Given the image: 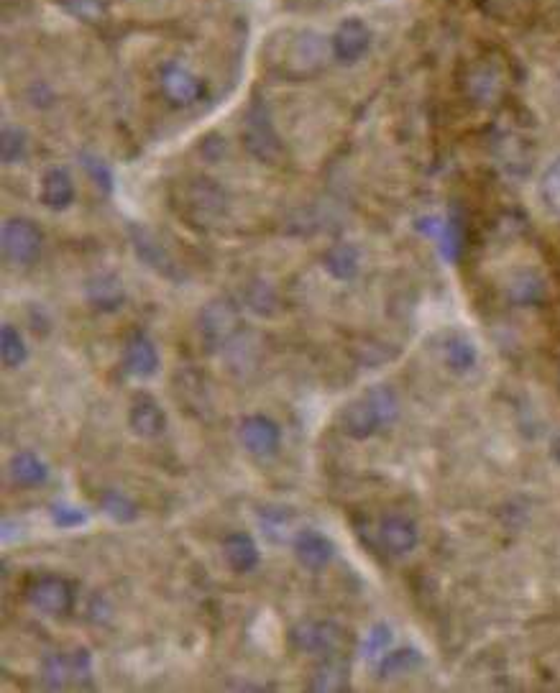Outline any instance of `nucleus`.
Here are the masks:
<instances>
[{"instance_id": "nucleus-1", "label": "nucleus", "mask_w": 560, "mask_h": 693, "mask_svg": "<svg viewBox=\"0 0 560 693\" xmlns=\"http://www.w3.org/2000/svg\"><path fill=\"white\" fill-rule=\"evenodd\" d=\"M330 57H333L330 39H325L318 31L302 29L289 31L287 41H282L279 47H274L269 62H272V67L282 77H289V80H307V77L320 75V72L328 67Z\"/></svg>"}, {"instance_id": "nucleus-2", "label": "nucleus", "mask_w": 560, "mask_h": 693, "mask_svg": "<svg viewBox=\"0 0 560 693\" xmlns=\"http://www.w3.org/2000/svg\"><path fill=\"white\" fill-rule=\"evenodd\" d=\"M174 210L179 218L187 220L197 231H208L218 226L220 218L226 215V192L210 177H190L172 192Z\"/></svg>"}, {"instance_id": "nucleus-3", "label": "nucleus", "mask_w": 560, "mask_h": 693, "mask_svg": "<svg viewBox=\"0 0 560 693\" xmlns=\"http://www.w3.org/2000/svg\"><path fill=\"white\" fill-rule=\"evenodd\" d=\"M399 415L397 394L387 387L366 389L361 397H356L351 405L343 407L338 417V428L353 440H366L379 428L389 425Z\"/></svg>"}, {"instance_id": "nucleus-4", "label": "nucleus", "mask_w": 560, "mask_h": 693, "mask_svg": "<svg viewBox=\"0 0 560 693\" xmlns=\"http://www.w3.org/2000/svg\"><path fill=\"white\" fill-rule=\"evenodd\" d=\"M243 330V315L231 300H218L208 302V305L200 310L197 315V333H200V341H203L205 351L218 353L223 348L233 346L236 338Z\"/></svg>"}, {"instance_id": "nucleus-5", "label": "nucleus", "mask_w": 560, "mask_h": 693, "mask_svg": "<svg viewBox=\"0 0 560 693\" xmlns=\"http://www.w3.org/2000/svg\"><path fill=\"white\" fill-rule=\"evenodd\" d=\"M243 146L261 164H279L284 159L282 136L277 133L272 121V113L261 100H256L246 113L243 121Z\"/></svg>"}, {"instance_id": "nucleus-6", "label": "nucleus", "mask_w": 560, "mask_h": 693, "mask_svg": "<svg viewBox=\"0 0 560 693\" xmlns=\"http://www.w3.org/2000/svg\"><path fill=\"white\" fill-rule=\"evenodd\" d=\"M24 596L36 612L47 617H62L75 607V589L67 578L54 573H36L24 584Z\"/></svg>"}, {"instance_id": "nucleus-7", "label": "nucleus", "mask_w": 560, "mask_h": 693, "mask_svg": "<svg viewBox=\"0 0 560 693\" xmlns=\"http://www.w3.org/2000/svg\"><path fill=\"white\" fill-rule=\"evenodd\" d=\"M292 645L305 655H323V658H330V655H343L346 650V630L341 624L335 622H323V619H307V622H300L289 635Z\"/></svg>"}, {"instance_id": "nucleus-8", "label": "nucleus", "mask_w": 560, "mask_h": 693, "mask_svg": "<svg viewBox=\"0 0 560 693\" xmlns=\"http://www.w3.org/2000/svg\"><path fill=\"white\" fill-rule=\"evenodd\" d=\"M44 249V233L29 218H8L3 223V254L18 266L34 264Z\"/></svg>"}, {"instance_id": "nucleus-9", "label": "nucleus", "mask_w": 560, "mask_h": 693, "mask_svg": "<svg viewBox=\"0 0 560 693\" xmlns=\"http://www.w3.org/2000/svg\"><path fill=\"white\" fill-rule=\"evenodd\" d=\"M159 87L174 108H187V105H195L197 100L205 98L203 77L195 75L190 67L179 62L164 64L162 75H159Z\"/></svg>"}, {"instance_id": "nucleus-10", "label": "nucleus", "mask_w": 560, "mask_h": 693, "mask_svg": "<svg viewBox=\"0 0 560 693\" xmlns=\"http://www.w3.org/2000/svg\"><path fill=\"white\" fill-rule=\"evenodd\" d=\"M93 673V660L87 650H75V653H57L49 655L41 668V678L47 688H64L70 681L85 683Z\"/></svg>"}, {"instance_id": "nucleus-11", "label": "nucleus", "mask_w": 560, "mask_h": 693, "mask_svg": "<svg viewBox=\"0 0 560 693\" xmlns=\"http://www.w3.org/2000/svg\"><path fill=\"white\" fill-rule=\"evenodd\" d=\"M333 57L343 64H353L364 59L371 49V29L361 18H346L330 36Z\"/></svg>"}, {"instance_id": "nucleus-12", "label": "nucleus", "mask_w": 560, "mask_h": 693, "mask_svg": "<svg viewBox=\"0 0 560 693\" xmlns=\"http://www.w3.org/2000/svg\"><path fill=\"white\" fill-rule=\"evenodd\" d=\"M238 438L251 456H274L282 445V430L269 417L249 415L238 425Z\"/></svg>"}, {"instance_id": "nucleus-13", "label": "nucleus", "mask_w": 560, "mask_h": 693, "mask_svg": "<svg viewBox=\"0 0 560 693\" xmlns=\"http://www.w3.org/2000/svg\"><path fill=\"white\" fill-rule=\"evenodd\" d=\"M128 425L139 438H159L167 430V412L151 394L141 392L131 399L128 407Z\"/></svg>"}, {"instance_id": "nucleus-14", "label": "nucleus", "mask_w": 560, "mask_h": 693, "mask_svg": "<svg viewBox=\"0 0 560 693\" xmlns=\"http://www.w3.org/2000/svg\"><path fill=\"white\" fill-rule=\"evenodd\" d=\"M123 364L126 371L136 379H149L159 371L162 359H159V351H156L154 341H151L146 333H133L126 341V351H123Z\"/></svg>"}, {"instance_id": "nucleus-15", "label": "nucleus", "mask_w": 560, "mask_h": 693, "mask_svg": "<svg viewBox=\"0 0 560 693\" xmlns=\"http://www.w3.org/2000/svg\"><path fill=\"white\" fill-rule=\"evenodd\" d=\"M379 538L392 555H407L417 548V527L405 514H389L379 525Z\"/></svg>"}, {"instance_id": "nucleus-16", "label": "nucleus", "mask_w": 560, "mask_h": 693, "mask_svg": "<svg viewBox=\"0 0 560 693\" xmlns=\"http://www.w3.org/2000/svg\"><path fill=\"white\" fill-rule=\"evenodd\" d=\"M333 543L318 530H305L295 538V558L307 571H323L333 561Z\"/></svg>"}, {"instance_id": "nucleus-17", "label": "nucleus", "mask_w": 560, "mask_h": 693, "mask_svg": "<svg viewBox=\"0 0 560 693\" xmlns=\"http://www.w3.org/2000/svg\"><path fill=\"white\" fill-rule=\"evenodd\" d=\"M131 241L133 249H136V254H139V259L144 261V264H149L151 269H156V272L164 274V277L177 279V264H174L172 256L162 249V243L156 241L149 231H144V228H131Z\"/></svg>"}, {"instance_id": "nucleus-18", "label": "nucleus", "mask_w": 560, "mask_h": 693, "mask_svg": "<svg viewBox=\"0 0 560 693\" xmlns=\"http://www.w3.org/2000/svg\"><path fill=\"white\" fill-rule=\"evenodd\" d=\"M504 93V77L497 64H479L468 75V95L479 105H494Z\"/></svg>"}, {"instance_id": "nucleus-19", "label": "nucleus", "mask_w": 560, "mask_h": 693, "mask_svg": "<svg viewBox=\"0 0 560 693\" xmlns=\"http://www.w3.org/2000/svg\"><path fill=\"white\" fill-rule=\"evenodd\" d=\"M41 203L49 210H67L75 203V182H72L70 172L64 169H49L41 177Z\"/></svg>"}, {"instance_id": "nucleus-20", "label": "nucleus", "mask_w": 560, "mask_h": 693, "mask_svg": "<svg viewBox=\"0 0 560 693\" xmlns=\"http://www.w3.org/2000/svg\"><path fill=\"white\" fill-rule=\"evenodd\" d=\"M87 300L95 310L103 312H113L126 302V289H123V282L116 277V274H98L87 282Z\"/></svg>"}, {"instance_id": "nucleus-21", "label": "nucleus", "mask_w": 560, "mask_h": 693, "mask_svg": "<svg viewBox=\"0 0 560 693\" xmlns=\"http://www.w3.org/2000/svg\"><path fill=\"white\" fill-rule=\"evenodd\" d=\"M223 550H226L228 566L236 573H251L261 561L259 545H256V540L251 538L249 532H233V535H228L226 543H223Z\"/></svg>"}, {"instance_id": "nucleus-22", "label": "nucleus", "mask_w": 560, "mask_h": 693, "mask_svg": "<svg viewBox=\"0 0 560 693\" xmlns=\"http://www.w3.org/2000/svg\"><path fill=\"white\" fill-rule=\"evenodd\" d=\"M310 691H348L351 681H348V663L343 655H330L325 658V663L320 665L315 673H312L310 683H307Z\"/></svg>"}, {"instance_id": "nucleus-23", "label": "nucleus", "mask_w": 560, "mask_h": 693, "mask_svg": "<svg viewBox=\"0 0 560 693\" xmlns=\"http://www.w3.org/2000/svg\"><path fill=\"white\" fill-rule=\"evenodd\" d=\"M8 471H11L13 484L18 486H41L49 479L47 463L41 461V458L31 451H24V453H18V456H13Z\"/></svg>"}, {"instance_id": "nucleus-24", "label": "nucleus", "mask_w": 560, "mask_h": 693, "mask_svg": "<svg viewBox=\"0 0 560 693\" xmlns=\"http://www.w3.org/2000/svg\"><path fill=\"white\" fill-rule=\"evenodd\" d=\"M358 264H361V261H358V251L353 249V246H348V243H338V246H333V249L325 254V269H328L335 279H341V282L356 277Z\"/></svg>"}, {"instance_id": "nucleus-25", "label": "nucleus", "mask_w": 560, "mask_h": 693, "mask_svg": "<svg viewBox=\"0 0 560 693\" xmlns=\"http://www.w3.org/2000/svg\"><path fill=\"white\" fill-rule=\"evenodd\" d=\"M537 192H540V203L545 205V210L560 220V156L545 167Z\"/></svg>"}, {"instance_id": "nucleus-26", "label": "nucleus", "mask_w": 560, "mask_h": 693, "mask_svg": "<svg viewBox=\"0 0 560 693\" xmlns=\"http://www.w3.org/2000/svg\"><path fill=\"white\" fill-rule=\"evenodd\" d=\"M0 356L8 369H16L26 361V343L13 325H3L0 330Z\"/></svg>"}, {"instance_id": "nucleus-27", "label": "nucleus", "mask_w": 560, "mask_h": 693, "mask_svg": "<svg viewBox=\"0 0 560 693\" xmlns=\"http://www.w3.org/2000/svg\"><path fill=\"white\" fill-rule=\"evenodd\" d=\"M100 507L116 522H133L139 517V507L126 494H121V491H105L103 497H100Z\"/></svg>"}, {"instance_id": "nucleus-28", "label": "nucleus", "mask_w": 560, "mask_h": 693, "mask_svg": "<svg viewBox=\"0 0 560 693\" xmlns=\"http://www.w3.org/2000/svg\"><path fill=\"white\" fill-rule=\"evenodd\" d=\"M445 361L451 369L468 371L476 364V348L466 338H451V343L445 346Z\"/></svg>"}, {"instance_id": "nucleus-29", "label": "nucleus", "mask_w": 560, "mask_h": 693, "mask_svg": "<svg viewBox=\"0 0 560 693\" xmlns=\"http://www.w3.org/2000/svg\"><path fill=\"white\" fill-rule=\"evenodd\" d=\"M0 156L6 164L21 162L26 156V136L18 128H3V139H0Z\"/></svg>"}, {"instance_id": "nucleus-30", "label": "nucleus", "mask_w": 560, "mask_h": 693, "mask_svg": "<svg viewBox=\"0 0 560 693\" xmlns=\"http://www.w3.org/2000/svg\"><path fill=\"white\" fill-rule=\"evenodd\" d=\"M420 663V655L415 650H399V653H392L384 658L382 663V676H397V673H405V670H412V665Z\"/></svg>"}, {"instance_id": "nucleus-31", "label": "nucleus", "mask_w": 560, "mask_h": 693, "mask_svg": "<svg viewBox=\"0 0 560 693\" xmlns=\"http://www.w3.org/2000/svg\"><path fill=\"white\" fill-rule=\"evenodd\" d=\"M389 642H392V630H389L387 624H376L364 642V655L369 660L379 658V655H384V650L389 647Z\"/></svg>"}, {"instance_id": "nucleus-32", "label": "nucleus", "mask_w": 560, "mask_h": 693, "mask_svg": "<svg viewBox=\"0 0 560 693\" xmlns=\"http://www.w3.org/2000/svg\"><path fill=\"white\" fill-rule=\"evenodd\" d=\"M540 292H543V287H540V282H537L532 274H522L520 279H514L512 284V297L517 302H532L540 297Z\"/></svg>"}, {"instance_id": "nucleus-33", "label": "nucleus", "mask_w": 560, "mask_h": 693, "mask_svg": "<svg viewBox=\"0 0 560 693\" xmlns=\"http://www.w3.org/2000/svg\"><path fill=\"white\" fill-rule=\"evenodd\" d=\"M52 520L57 527H77L85 525L87 514L82 509L70 507V504H59V507L52 509Z\"/></svg>"}, {"instance_id": "nucleus-34", "label": "nucleus", "mask_w": 560, "mask_h": 693, "mask_svg": "<svg viewBox=\"0 0 560 693\" xmlns=\"http://www.w3.org/2000/svg\"><path fill=\"white\" fill-rule=\"evenodd\" d=\"M82 167L87 169V174L93 177L95 185H98L100 190H110V185H113V177H110V169L105 167L103 162H100L98 156H82Z\"/></svg>"}, {"instance_id": "nucleus-35", "label": "nucleus", "mask_w": 560, "mask_h": 693, "mask_svg": "<svg viewBox=\"0 0 560 693\" xmlns=\"http://www.w3.org/2000/svg\"><path fill=\"white\" fill-rule=\"evenodd\" d=\"M67 8L85 21H98L105 11L100 0H67Z\"/></svg>"}, {"instance_id": "nucleus-36", "label": "nucleus", "mask_w": 560, "mask_h": 693, "mask_svg": "<svg viewBox=\"0 0 560 693\" xmlns=\"http://www.w3.org/2000/svg\"><path fill=\"white\" fill-rule=\"evenodd\" d=\"M553 451H555V458H558V461H560V440L553 445Z\"/></svg>"}, {"instance_id": "nucleus-37", "label": "nucleus", "mask_w": 560, "mask_h": 693, "mask_svg": "<svg viewBox=\"0 0 560 693\" xmlns=\"http://www.w3.org/2000/svg\"><path fill=\"white\" fill-rule=\"evenodd\" d=\"M558 384H560V376H558Z\"/></svg>"}]
</instances>
